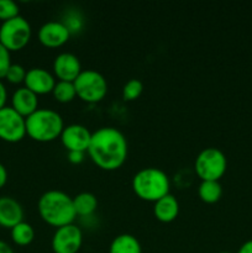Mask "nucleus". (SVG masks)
Segmentation results:
<instances>
[{"label": "nucleus", "mask_w": 252, "mask_h": 253, "mask_svg": "<svg viewBox=\"0 0 252 253\" xmlns=\"http://www.w3.org/2000/svg\"><path fill=\"white\" fill-rule=\"evenodd\" d=\"M86 152L94 163L104 170H115L127 158V140L115 127H100L93 132Z\"/></svg>", "instance_id": "f257e3e1"}, {"label": "nucleus", "mask_w": 252, "mask_h": 253, "mask_svg": "<svg viewBox=\"0 0 252 253\" xmlns=\"http://www.w3.org/2000/svg\"><path fill=\"white\" fill-rule=\"evenodd\" d=\"M41 219L56 229L73 224L77 214L74 211L73 198L61 190L43 193L37 203Z\"/></svg>", "instance_id": "f03ea898"}, {"label": "nucleus", "mask_w": 252, "mask_h": 253, "mask_svg": "<svg viewBox=\"0 0 252 253\" xmlns=\"http://www.w3.org/2000/svg\"><path fill=\"white\" fill-rule=\"evenodd\" d=\"M26 135L37 142H51L61 137L64 128L63 119L52 109H37L25 119Z\"/></svg>", "instance_id": "7ed1b4c3"}, {"label": "nucleus", "mask_w": 252, "mask_h": 253, "mask_svg": "<svg viewBox=\"0 0 252 253\" xmlns=\"http://www.w3.org/2000/svg\"><path fill=\"white\" fill-rule=\"evenodd\" d=\"M169 178L160 168H143L132 178V189L140 199L156 203L169 194Z\"/></svg>", "instance_id": "20e7f679"}, {"label": "nucleus", "mask_w": 252, "mask_h": 253, "mask_svg": "<svg viewBox=\"0 0 252 253\" xmlns=\"http://www.w3.org/2000/svg\"><path fill=\"white\" fill-rule=\"evenodd\" d=\"M77 96L85 103H99L108 93V83L104 76L94 69H84L73 82Z\"/></svg>", "instance_id": "39448f33"}, {"label": "nucleus", "mask_w": 252, "mask_h": 253, "mask_svg": "<svg viewBox=\"0 0 252 253\" xmlns=\"http://www.w3.org/2000/svg\"><path fill=\"white\" fill-rule=\"evenodd\" d=\"M195 172L203 180H217L225 174L227 168L226 156L222 151L215 147L203 150L195 158Z\"/></svg>", "instance_id": "423d86ee"}, {"label": "nucleus", "mask_w": 252, "mask_h": 253, "mask_svg": "<svg viewBox=\"0 0 252 253\" xmlns=\"http://www.w3.org/2000/svg\"><path fill=\"white\" fill-rule=\"evenodd\" d=\"M31 26L22 16L4 21L0 26V43L9 52L20 51L31 39Z\"/></svg>", "instance_id": "0eeeda50"}, {"label": "nucleus", "mask_w": 252, "mask_h": 253, "mask_svg": "<svg viewBox=\"0 0 252 253\" xmlns=\"http://www.w3.org/2000/svg\"><path fill=\"white\" fill-rule=\"evenodd\" d=\"M26 136V123L11 106L0 110V138L10 143H16Z\"/></svg>", "instance_id": "6e6552de"}, {"label": "nucleus", "mask_w": 252, "mask_h": 253, "mask_svg": "<svg viewBox=\"0 0 252 253\" xmlns=\"http://www.w3.org/2000/svg\"><path fill=\"white\" fill-rule=\"evenodd\" d=\"M83 244V232L74 224L56 229L51 246L54 253H77Z\"/></svg>", "instance_id": "1a4fd4ad"}, {"label": "nucleus", "mask_w": 252, "mask_h": 253, "mask_svg": "<svg viewBox=\"0 0 252 253\" xmlns=\"http://www.w3.org/2000/svg\"><path fill=\"white\" fill-rule=\"evenodd\" d=\"M91 135H93V132H90L88 127H85L84 125L72 124V125L64 126L63 131H62V145L68 152H71V151L85 152L90 145Z\"/></svg>", "instance_id": "9d476101"}, {"label": "nucleus", "mask_w": 252, "mask_h": 253, "mask_svg": "<svg viewBox=\"0 0 252 253\" xmlns=\"http://www.w3.org/2000/svg\"><path fill=\"white\" fill-rule=\"evenodd\" d=\"M71 37V29L61 21H48L39 30V41L48 48H57L67 43Z\"/></svg>", "instance_id": "9b49d317"}, {"label": "nucleus", "mask_w": 252, "mask_h": 253, "mask_svg": "<svg viewBox=\"0 0 252 253\" xmlns=\"http://www.w3.org/2000/svg\"><path fill=\"white\" fill-rule=\"evenodd\" d=\"M82 64L78 57L69 52L59 53L53 61L54 76L63 82H74L82 73Z\"/></svg>", "instance_id": "f8f14e48"}, {"label": "nucleus", "mask_w": 252, "mask_h": 253, "mask_svg": "<svg viewBox=\"0 0 252 253\" xmlns=\"http://www.w3.org/2000/svg\"><path fill=\"white\" fill-rule=\"evenodd\" d=\"M25 86L34 91L36 95H43V94L52 93L56 79L43 68H31L27 71L26 78H25Z\"/></svg>", "instance_id": "ddd939ff"}, {"label": "nucleus", "mask_w": 252, "mask_h": 253, "mask_svg": "<svg viewBox=\"0 0 252 253\" xmlns=\"http://www.w3.org/2000/svg\"><path fill=\"white\" fill-rule=\"evenodd\" d=\"M24 210L20 203L14 198H0V226L12 229L24 221Z\"/></svg>", "instance_id": "4468645a"}, {"label": "nucleus", "mask_w": 252, "mask_h": 253, "mask_svg": "<svg viewBox=\"0 0 252 253\" xmlns=\"http://www.w3.org/2000/svg\"><path fill=\"white\" fill-rule=\"evenodd\" d=\"M37 96L39 95H36L34 91L27 89L26 86L16 89L12 94L11 108L16 113H19L22 118L26 119L27 116L34 114L39 109V98Z\"/></svg>", "instance_id": "2eb2a0df"}, {"label": "nucleus", "mask_w": 252, "mask_h": 253, "mask_svg": "<svg viewBox=\"0 0 252 253\" xmlns=\"http://www.w3.org/2000/svg\"><path fill=\"white\" fill-rule=\"evenodd\" d=\"M153 214L161 222H172L179 214V203L172 194H167L155 203Z\"/></svg>", "instance_id": "dca6fc26"}, {"label": "nucleus", "mask_w": 252, "mask_h": 253, "mask_svg": "<svg viewBox=\"0 0 252 253\" xmlns=\"http://www.w3.org/2000/svg\"><path fill=\"white\" fill-rule=\"evenodd\" d=\"M109 253H142V247L135 236L123 234L113 240L109 247Z\"/></svg>", "instance_id": "f3484780"}, {"label": "nucleus", "mask_w": 252, "mask_h": 253, "mask_svg": "<svg viewBox=\"0 0 252 253\" xmlns=\"http://www.w3.org/2000/svg\"><path fill=\"white\" fill-rule=\"evenodd\" d=\"M74 211L81 216H89L93 214L98 208V199L94 194L88 192L79 193L73 198Z\"/></svg>", "instance_id": "a211bd4d"}, {"label": "nucleus", "mask_w": 252, "mask_h": 253, "mask_svg": "<svg viewBox=\"0 0 252 253\" xmlns=\"http://www.w3.org/2000/svg\"><path fill=\"white\" fill-rule=\"evenodd\" d=\"M198 194L202 202L207 204H215L222 195V188L217 180H203L198 189Z\"/></svg>", "instance_id": "6ab92c4d"}, {"label": "nucleus", "mask_w": 252, "mask_h": 253, "mask_svg": "<svg viewBox=\"0 0 252 253\" xmlns=\"http://www.w3.org/2000/svg\"><path fill=\"white\" fill-rule=\"evenodd\" d=\"M11 239L17 246H27L35 239V230L27 222L22 221L11 229Z\"/></svg>", "instance_id": "aec40b11"}, {"label": "nucleus", "mask_w": 252, "mask_h": 253, "mask_svg": "<svg viewBox=\"0 0 252 253\" xmlns=\"http://www.w3.org/2000/svg\"><path fill=\"white\" fill-rule=\"evenodd\" d=\"M52 94H53L54 99L59 103H71L77 96L73 82H56V85L52 90Z\"/></svg>", "instance_id": "412c9836"}, {"label": "nucleus", "mask_w": 252, "mask_h": 253, "mask_svg": "<svg viewBox=\"0 0 252 253\" xmlns=\"http://www.w3.org/2000/svg\"><path fill=\"white\" fill-rule=\"evenodd\" d=\"M143 84L140 79H130L123 86V98L126 101L136 100L142 94Z\"/></svg>", "instance_id": "4be33fe9"}, {"label": "nucleus", "mask_w": 252, "mask_h": 253, "mask_svg": "<svg viewBox=\"0 0 252 253\" xmlns=\"http://www.w3.org/2000/svg\"><path fill=\"white\" fill-rule=\"evenodd\" d=\"M19 16V6L12 0H0V20L2 22Z\"/></svg>", "instance_id": "5701e85b"}, {"label": "nucleus", "mask_w": 252, "mask_h": 253, "mask_svg": "<svg viewBox=\"0 0 252 253\" xmlns=\"http://www.w3.org/2000/svg\"><path fill=\"white\" fill-rule=\"evenodd\" d=\"M27 71L20 64H11L10 68L7 69V73L5 76V79L12 84H20L24 83L25 78H26Z\"/></svg>", "instance_id": "b1692460"}, {"label": "nucleus", "mask_w": 252, "mask_h": 253, "mask_svg": "<svg viewBox=\"0 0 252 253\" xmlns=\"http://www.w3.org/2000/svg\"><path fill=\"white\" fill-rule=\"evenodd\" d=\"M11 59H10V52L0 43V79L5 78L7 73V69L11 66Z\"/></svg>", "instance_id": "393cba45"}, {"label": "nucleus", "mask_w": 252, "mask_h": 253, "mask_svg": "<svg viewBox=\"0 0 252 253\" xmlns=\"http://www.w3.org/2000/svg\"><path fill=\"white\" fill-rule=\"evenodd\" d=\"M84 153L85 152H79V151H71L68 152V161L73 165H79L84 161Z\"/></svg>", "instance_id": "a878e982"}, {"label": "nucleus", "mask_w": 252, "mask_h": 253, "mask_svg": "<svg viewBox=\"0 0 252 253\" xmlns=\"http://www.w3.org/2000/svg\"><path fill=\"white\" fill-rule=\"evenodd\" d=\"M6 99H7V91L5 85L2 84V82L0 81V110L2 108H5V104H6Z\"/></svg>", "instance_id": "bb28decb"}, {"label": "nucleus", "mask_w": 252, "mask_h": 253, "mask_svg": "<svg viewBox=\"0 0 252 253\" xmlns=\"http://www.w3.org/2000/svg\"><path fill=\"white\" fill-rule=\"evenodd\" d=\"M7 182V170L2 163H0V189L6 184Z\"/></svg>", "instance_id": "cd10ccee"}, {"label": "nucleus", "mask_w": 252, "mask_h": 253, "mask_svg": "<svg viewBox=\"0 0 252 253\" xmlns=\"http://www.w3.org/2000/svg\"><path fill=\"white\" fill-rule=\"evenodd\" d=\"M237 253H252V240L246 241L241 247H240Z\"/></svg>", "instance_id": "c85d7f7f"}, {"label": "nucleus", "mask_w": 252, "mask_h": 253, "mask_svg": "<svg viewBox=\"0 0 252 253\" xmlns=\"http://www.w3.org/2000/svg\"><path fill=\"white\" fill-rule=\"evenodd\" d=\"M0 253H14L11 247L6 244V242L0 240Z\"/></svg>", "instance_id": "c756f323"}, {"label": "nucleus", "mask_w": 252, "mask_h": 253, "mask_svg": "<svg viewBox=\"0 0 252 253\" xmlns=\"http://www.w3.org/2000/svg\"><path fill=\"white\" fill-rule=\"evenodd\" d=\"M219 253H230V252H219Z\"/></svg>", "instance_id": "7c9ffc66"}]
</instances>
